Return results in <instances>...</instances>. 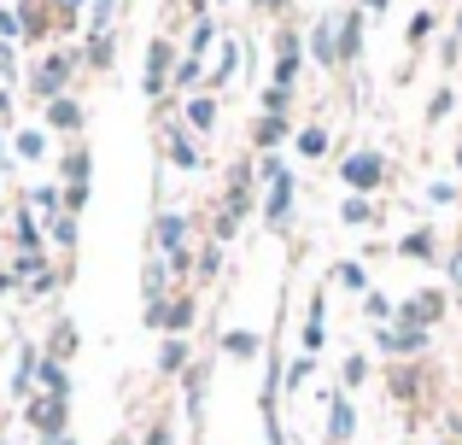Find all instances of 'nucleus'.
I'll return each mask as SVG.
<instances>
[{
	"label": "nucleus",
	"instance_id": "b1692460",
	"mask_svg": "<svg viewBox=\"0 0 462 445\" xmlns=\"http://www.w3.org/2000/svg\"><path fill=\"white\" fill-rule=\"evenodd\" d=\"M451 282L462 287V252H457V258H451Z\"/></svg>",
	"mask_w": 462,
	"mask_h": 445
},
{
	"label": "nucleus",
	"instance_id": "a211bd4d",
	"mask_svg": "<svg viewBox=\"0 0 462 445\" xmlns=\"http://www.w3.org/2000/svg\"><path fill=\"white\" fill-rule=\"evenodd\" d=\"M421 35H433V12H416V18H410V42H421Z\"/></svg>",
	"mask_w": 462,
	"mask_h": 445
},
{
	"label": "nucleus",
	"instance_id": "9b49d317",
	"mask_svg": "<svg viewBox=\"0 0 462 445\" xmlns=\"http://www.w3.org/2000/svg\"><path fill=\"white\" fill-rule=\"evenodd\" d=\"M164 70H170V47L158 42V47H152V70H147V88H152V94L164 88Z\"/></svg>",
	"mask_w": 462,
	"mask_h": 445
},
{
	"label": "nucleus",
	"instance_id": "423d86ee",
	"mask_svg": "<svg viewBox=\"0 0 462 445\" xmlns=\"http://www.w3.org/2000/svg\"><path fill=\"white\" fill-rule=\"evenodd\" d=\"M65 77H70V59H47V65L35 70V88H42V94H59V88H65Z\"/></svg>",
	"mask_w": 462,
	"mask_h": 445
},
{
	"label": "nucleus",
	"instance_id": "1a4fd4ad",
	"mask_svg": "<svg viewBox=\"0 0 462 445\" xmlns=\"http://www.w3.org/2000/svg\"><path fill=\"white\" fill-rule=\"evenodd\" d=\"M398 252H404V258H433V235H428V228H416V235L398 240Z\"/></svg>",
	"mask_w": 462,
	"mask_h": 445
},
{
	"label": "nucleus",
	"instance_id": "2eb2a0df",
	"mask_svg": "<svg viewBox=\"0 0 462 445\" xmlns=\"http://www.w3.org/2000/svg\"><path fill=\"white\" fill-rule=\"evenodd\" d=\"M351 53H357V18L339 23V59H351Z\"/></svg>",
	"mask_w": 462,
	"mask_h": 445
},
{
	"label": "nucleus",
	"instance_id": "9d476101",
	"mask_svg": "<svg viewBox=\"0 0 462 445\" xmlns=\"http://www.w3.org/2000/svg\"><path fill=\"white\" fill-rule=\"evenodd\" d=\"M170 159H176V164H188V171H193V164H199V147H193V141L176 129V135H170Z\"/></svg>",
	"mask_w": 462,
	"mask_h": 445
},
{
	"label": "nucleus",
	"instance_id": "aec40b11",
	"mask_svg": "<svg viewBox=\"0 0 462 445\" xmlns=\"http://www.w3.org/2000/svg\"><path fill=\"white\" fill-rule=\"evenodd\" d=\"M181 357H188V346H181V340H170V346H164V357H158V364H164V369H176Z\"/></svg>",
	"mask_w": 462,
	"mask_h": 445
},
{
	"label": "nucleus",
	"instance_id": "4468645a",
	"mask_svg": "<svg viewBox=\"0 0 462 445\" xmlns=\"http://www.w3.org/2000/svg\"><path fill=\"white\" fill-rule=\"evenodd\" d=\"M299 153H310V159H322V153H328V135H322V129H305V135H299Z\"/></svg>",
	"mask_w": 462,
	"mask_h": 445
},
{
	"label": "nucleus",
	"instance_id": "20e7f679",
	"mask_svg": "<svg viewBox=\"0 0 462 445\" xmlns=\"http://www.w3.org/2000/svg\"><path fill=\"white\" fill-rule=\"evenodd\" d=\"M287 211H293V176H275V182H270V223H282L287 218Z\"/></svg>",
	"mask_w": 462,
	"mask_h": 445
},
{
	"label": "nucleus",
	"instance_id": "ddd939ff",
	"mask_svg": "<svg viewBox=\"0 0 462 445\" xmlns=\"http://www.w3.org/2000/svg\"><path fill=\"white\" fill-rule=\"evenodd\" d=\"M42 381H47V393H53V399H65L70 381H65V369H59V364H42Z\"/></svg>",
	"mask_w": 462,
	"mask_h": 445
},
{
	"label": "nucleus",
	"instance_id": "0eeeda50",
	"mask_svg": "<svg viewBox=\"0 0 462 445\" xmlns=\"http://www.w3.org/2000/svg\"><path fill=\"white\" fill-rule=\"evenodd\" d=\"M35 428H42V434H59V428H65V404H59V399L47 404L42 399V404H35Z\"/></svg>",
	"mask_w": 462,
	"mask_h": 445
},
{
	"label": "nucleus",
	"instance_id": "f3484780",
	"mask_svg": "<svg viewBox=\"0 0 462 445\" xmlns=\"http://www.w3.org/2000/svg\"><path fill=\"white\" fill-rule=\"evenodd\" d=\"M346 434H351V404L334 399V440H346Z\"/></svg>",
	"mask_w": 462,
	"mask_h": 445
},
{
	"label": "nucleus",
	"instance_id": "f8f14e48",
	"mask_svg": "<svg viewBox=\"0 0 462 445\" xmlns=\"http://www.w3.org/2000/svg\"><path fill=\"white\" fill-rule=\"evenodd\" d=\"M53 124H59V129H77V124H82V106H77V100H53Z\"/></svg>",
	"mask_w": 462,
	"mask_h": 445
},
{
	"label": "nucleus",
	"instance_id": "dca6fc26",
	"mask_svg": "<svg viewBox=\"0 0 462 445\" xmlns=\"http://www.w3.org/2000/svg\"><path fill=\"white\" fill-rule=\"evenodd\" d=\"M223 352H235V357H252V352H258V340H252V334H228V340H223Z\"/></svg>",
	"mask_w": 462,
	"mask_h": 445
},
{
	"label": "nucleus",
	"instance_id": "6ab92c4d",
	"mask_svg": "<svg viewBox=\"0 0 462 445\" xmlns=\"http://www.w3.org/2000/svg\"><path fill=\"white\" fill-rule=\"evenodd\" d=\"M88 53H94V65H112V35H94Z\"/></svg>",
	"mask_w": 462,
	"mask_h": 445
},
{
	"label": "nucleus",
	"instance_id": "f03ea898",
	"mask_svg": "<svg viewBox=\"0 0 462 445\" xmlns=\"http://www.w3.org/2000/svg\"><path fill=\"white\" fill-rule=\"evenodd\" d=\"M346 182L351 188H374L381 182V159H374V153H351L346 159Z\"/></svg>",
	"mask_w": 462,
	"mask_h": 445
},
{
	"label": "nucleus",
	"instance_id": "5701e85b",
	"mask_svg": "<svg viewBox=\"0 0 462 445\" xmlns=\"http://www.w3.org/2000/svg\"><path fill=\"white\" fill-rule=\"evenodd\" d=\"M334 275H339V282H346V287H363V270H357V264H339Z\"/></svg>",
	"mask_w": 462,
	"mask_h": 445
},
{
	"label": "nucleus",
	"instance_id": "4be33fe9",
	"mask_svg": "<svg viewBox=\"0 0 462 445\" xmlns=\"http://www.w3.org/2000/svg\"><path fill=\"white\" fill-rule=\"evenodd\" d=\"M369 218V199H346V223H363Z\"/></svg>",
	"mask_w": 462,
	"mask_h": 445
},
{
	"label": "nucleus",
	"instance_id": "f257e3e1",
	"mask_svg": "<svg viewBox=\"0 0 462 445\" xmlns=\"http://www.w3.org/2000/svg\"><path fill=\"white\" fill-rule=\"evenodd\" d=\"M381 346L386 352H421V346H428V329H421V322H398V329L381 334Z\"/></svg>",
	"mask_w": 462,
	"mask_h": 445
},
{
	"label": "nucleus",
	"instance_id": "39448f33",
	"mask_svg": "<svg viewBox=\"0 0 462 445\" xmlns=\"http://www.w3.org/2000/svg\"><path fill=\"white\" fill-rule=\"evenodd\" d=\"M181 235H188V223H181V218H158V246H164L176 264H188V258H181Z\"/></svg>",
	"mask_w": 462,
	"mask_h": 445
},
{
	"label": "nucleus",
	"instance_id": "7ed1b4c3",
	"mask_svg": "<svg viewBox=\"0 0 462 445\" xmlns=\"http://www.w3.org/2000/svg\"><path fill=\"white\" fill-rule=\"evenodd\" d=\"M293 70H299V42L282 35V53H275V88H293Z\"/></svg>",
	"mask_w": 462,
	"mask_h": 445
},
{
	"label": "nucleus",
	"instance_id": "393cba45",
	"mask_svg": "<svg viewBox=\"0 0 462 445\" xmlns=\"http://www.w3.org/2000/svg\"><path fill=\"white\" fill-rule=\"evenodd\" d=\"M363 6H369V12H381V6H386V0H363Z\"/></svg>",
	"mask_w": 462,
	"mask_h": 445
},
{
	"label": "nucleus",
	"instance_id": "a878e982",
	"mask_svg": "<svg viewBox=\"0 0 462 445\" xmlns=\"http://www.w3.org/2000/svg\"><path fill=\"white\" fill-rule=\"evenodd\" d=\"M193 12H205V0H193Z\"/></svg>",
	"mask_w": 462,
	"mask_h": 445
},
{
	"label": "nucleus",
	"instance_id": "412c9836",
	"mask_svg": "<svg viewBox=\"0 0 462 445\" xmlns=\"http://www.w3.org/2000/svg\"><path fill=\"white\" fill-rule=\"evenodd\" d=\"M188 117H193V124H199V129H205V124H211V117H217V112H211V100H193V106H188Z\"/></svg>",
	"mask_w": 462,
	"mask_h": 445
},
{
	"label": "nucleus",
	"instance_id": "6e6552de",
	"mask_svg": "<svg viewBox=\"0 0 462 445\" xmlns=\"http://www.w3.org/2000/svg\"><path fill=\"white\" fill-rule=\"evenodd\" d=\"M310 53L322 59V65H328V59H339V30H328V23H322V30L310 35Z\"/></svg>",
	"mask_w": 462,
	"mask_h": 445
}]
</instances>
